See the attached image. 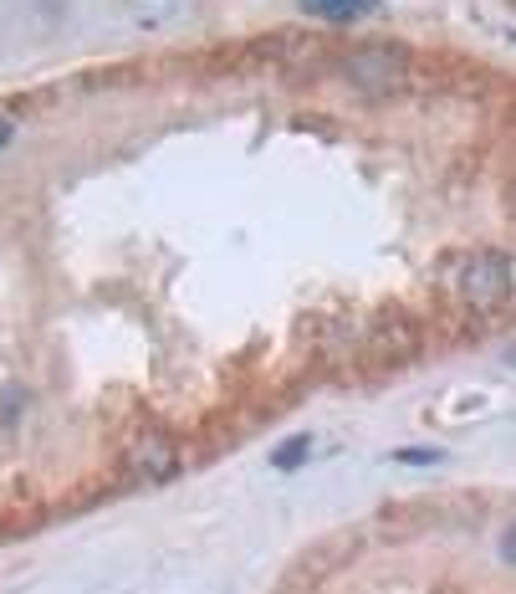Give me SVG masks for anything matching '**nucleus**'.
Returning a JSON list of instances; mask_svg holds the SVG:
<instances>
[{
  "label": "nucleus",
  "mask_w": 516,
  "mask_h": 594,
  "mask_svg": "<svg viewBox=\"0 0 516 594\" xmlns=\"http://www.w3.org/2000/svg\"><path fill=\"white\" fill-rule=\"evenodd\" d=\"M353 554H358V538H328V544H317V548H307V559L297 563V569H292V574H286V594H307V590H317V584H322V579L333 574L337 563H348Z\"/></svg>",
  "instance_id": "obj_1"
},
{
  "label": "nucleus",
  "mask_w": 516,
  "mask_h": 594,
  "mask_svg": "<svg viewBox=\"0 0 516 594\" xmlns=\"http://www.w3.org/2000/svg\"><path fill=\"white\" fill-rule=\"evenodd\" d=\"M348 77L364 87V93H389V87L404 83V57L394 47H364L348 62Z\"/></svg>",
  "instance_id": "obj_2"
},
{
  "label": "nucleus",
  "mask_w": 516,
  "mask_h": 594,
  "mask_svg": "<svg viewBox=\"0 0 516 594\" xmlns=\"http://www.w3.org/2000/svg\"><path fill=\"white\" fill-rule=\"evenodd\" d=\"M460 288H466L470 303H481V307L501 303V298L512 292V262H506V256H476L466 267V282H460Z\"/></svg>",
  "instance_id": "obj_3"
},
{
  "label": "nucleus",
  "mask_w": 516,
  "mask_h": 594,
  "mask_svg": "<svg viewBox=\"0 0 516 594\" xmlns=\"http://www.w3.org/2000/svg\"><path fill=\"white\" fill-rule=\"evenodd\" d=\"M379 0H302L307 16H322V21H353V16H368Z\"/></svg>",
  "instance_id": "obj_4"
},
{
  "label": "nucleus",
  "mask_w": 516,
  "mask_h": 594,
  "mask_svg": "<svg viewBox=\"0 0 516 594\" xmlns=\"http://www.w3.org/2000/svg\"><path fill=\"white\" fill-rule=\"evenodd\" d=\"M307 451H312V441H307V436H292V441H282L271 451V466H277V472H297L302 461H307Z\"/></svg>",
  "instance_id": "obj_5"
},
{
  "label": "nucleus",
  "mask_w": 516,
  "mask_h": 594,
  "mask_svg": "<svg viewBox=\"0 0 516 594\" xmlns=\"http://www.w3.org/2000/svg\"><path fill=\"white\" fill-rule=\"evenodd\" d=\"M394 461H404V466H430V461H440V451H394Z\"/></svg>",
  "instance_id": "obj_6"
},
{
  "label": "nucleus",
  "mask_w": 516,
  "mask_h": 594,
  "mask_svg": "<svg viewBox=\"0 0 516 594\" xmlns=\"http://www.w3.org/2000/svg\"><path fill=\"white\" fill-rule=\"evenodd\" d=\"M11 138H16V123H5V119H0V149H5Z\"/></svg>",
  "instance_id": "obj_7"
}]
</instances>
